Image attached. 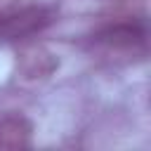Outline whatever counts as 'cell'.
<instances>
[{
    "label": "cell",
    "instance_id": "6da1fadb",
    "mask_svg": "<svg viewBox=\"0 0 151 151\" xmlns=\"http://www.w3.org/2000/svg\"><path fill=\"white\" fill-rule=\"evenodd\" d=\"M52 24V12L45 7H26L14 14L0 17V38L5 40H19L26 35H33Z\"/></svg>",
    "mask_w": 151,
    "mask_h": 151
},
{
    "label": "cell",
    "instance_id": "7a4b0ae2",
    "mask_svg": "<svg viewBox=\"0 0 151 151\" xmlns=\"http://www.w3.org/2000/svg\"><path fill=\"white\" fill-rule=\"evenodd\" d=\"M146 40V26L144 21H118L113 26L101 28L94 35V42L106 47H134Z\"/></svg>",
    "mask_w": 151,
    "mask_h": 151
},
{
    "label": "cell",
    "instance_id": "3957f363",
    "mask_svg": "<svg viewBox=\"0 0 151 151\" xmlns=\"http://www.w3.org/2000/svg\"><path fill=\"white\" fill-rule=\"evenodd\" d=\"M33 125L21 113H7L0 118V151H14L31 146Z\"/></svg>",
    "mask_w": 151,
    "mask_h": 151
}]
</instances>
